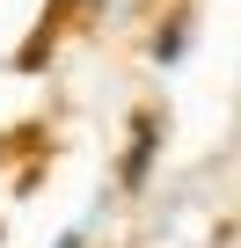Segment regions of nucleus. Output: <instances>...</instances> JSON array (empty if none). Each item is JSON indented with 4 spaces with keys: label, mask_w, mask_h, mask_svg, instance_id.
Here are the masks:
<instances>
[{
    "label": "nucleus",
    "mask_w": 241,
    "mask_h": 248,
    "mask_svg": "<svg viewBox=\"0 0 241 248\" xmlns=\"http://www.w3.org/2000/svg\"><path fill=\"white\" fill-rule=\"evenodd\" d=\"M146 161H154V117H139V139L125 146V168H117V175H125V190L146 183Z\"/></svg>",
    "instance_id": "obj_1"
},
{
    "label": "nucleus",
    "mask_w": 241,
    "mask_h": 248,
    "mask_svg": "<svg viewBox=\"0 0 241 248\" xmlns=\"http://www.w3.org/2000/svg\"><path fill=\"white\" fill-rule=\"evenodd\" d=\"M183 30H190V15H176V22L161 30V44H154V51H161V59H176V44H183Z\"/></svg>",
    "instance_id": "obj_2"
},
{
    "label": "nucleus",
    "mask_w": 241,
    "mask_h": 248,
    "mask_svg": "<svg viewBox=\"0 0 241 248\" xmlns=\"http://www.w3.org/2000/svg\"><path fill=\"white\" fill-rule=\"evenodd\" d=\"M59 248H80V233H66V241H59Z\"/></svg>",
    "instance_id": "obj_3"
}]
</instances>
